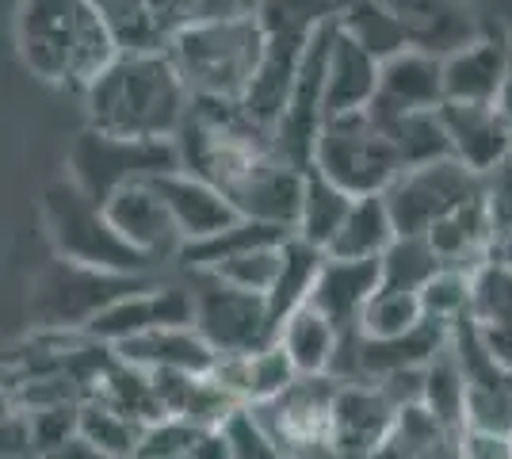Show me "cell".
<instances>
[{
	"instance_id": "obj_1",
	"label": "cell",
	"mask_w": 512,
	"mask_h": 459,
	"mask_svg": "<svg viewBox=\"0 0 512 459\" xmlns=\"http://www.w3.org/2000/svg\"><path fill=\"white\" fill-rule=\"evenodd\" d=\"M81 100L88 127L119 138H176L195 104L169 50H119Z\"/></svg>"
},
{
	"instance_id": "obj_2",
	"label": "cell",
	"mask_w": 512,
	"mask_h": 459,
	"mask_svg": "<svg viewBox=\"0 0 512 459\" xmlns=\"http://www.w3.org/2000/svg\"><path fill=\"white\" fill-rule=\"evenodd\" d=\"M16 50L31 77L85 96L119 54V43L92 0H20Z\"/></svg>"
},
{
	"instance_id": "obj_3",
	"label": "cell",
	"mask_w": 512,
	"mask_h": 459,
	"mask_svg": "<svg viewBox=\"0 0 512 459\" xmlns=\"http://www.w3.org/2000/svg\"><path fill=\"white\" fill-rule=\"evenodd\" d=\"M180 69L192 100L241 104L268 50V27L256 12L180 27L165 46Z\"/></svg>"
},
{
	"instance_id": "obj_4",
	"label": "cell",
	"mask_w": 512,
	"mask_h": 459,
	"mask_svg": "<svg viewBox=\"0 0 512 459\" xmlns=\"http://www.w3.org/2000/svg\"><path fill=\"white\" fill-rule=\"evenodd\" d=\"M310 165L329 180H337L352 196L386 192L398 176L406 173L402 153L390 138V127L375 108L329 115L318 134Z\"/></svg>"
},
{
	"instance_id": "obj_5",
	"label": "cell",
	"mask_w": 512,
	"mask_h": 459,
	"mask_svg": "<svg viewBox=\"0 0 512 459\" xmlns=\"http://www.w3.org/2000/svg\"><path fill=\"white\" fill-rule=\"evenodd\" d=\"M180 169L176 138H119L85 127L69 150V180L104 207L119 188Z\"/></svg>"
},
{
	"instance_id": "obj_6",
	"label": "cell",
	"mask_w": 512,
	"mask_h": 459,
	"mask_svg": "<svg viewBox=\"0 0 512 459\" xmlns=\"http://www.w3.org/2000/svg\"><path fill=\"white\" fill-rule=\"evenodd\" d=\"M337 387H341L337 375H299L279 398L245 410L283 459H337L333 452Z\"/></svg>"
},
{
	"instance_id": "obj_7",
	"label": "cell",
	"mask_w": 512,
	"mask_h": 459,
	"mask_svg": "<svg viewBox=\"0 0 512 459\" xmlns=\"http://www.w3.org/2000/svg\"><path fill=\"white\" fill-rule=\"evenodd\" d=\"M46 226H50L54 249L65 261L104 268V272H123V276L138 272L146 264V257L138 249H130L127 241L115 234L104 207L92 203L73 180L54 184L46 192Z\"/></svg>"
},
{
	"instance_id": "obj_8",
	"label": "cell",
	"mask_w": 512,
	"mask_h": 459,
	"mask_svg": "<svg viewBox=\"0 0 512 459\" xmlns=\"http://www.w3.org/2000/svg\"><path fill=\"white\" fill-rule=\"evenodd\" d=\"M195 276V329L211 341L218 356H237V352H256L276 341V318L268 295L241 291V287L218 280L203 268H192Z\"/></svg>"
},
{
	"instance_id": "obj_9",
	"label": "cell",
	"mask_w": 512,
	"mask_h": 459,
	"mask_svg": "<svg viewBox=\"0 0 512 459\" xmlns=\"http://www.w3.org/2000/svg\"><path fill=\"white\" fill-rule=\"evenodd\" d=\"M478 192H482V176L467 169L459 157H440L406 169L383 196L398 222V234H428L444 215H451L459 203L474 199Z\"/></svg>"
},
{
	"instance_id": "obj_10",
	"label": "cell",
	"mask_w": 512,
	"mask_h": 459,
	"mask_svg": "<svg viewBox=\"0 0 512 459\" xmlns=\"http://www.w3.org/2000/svg\"><path fill=\"white\" fill-rule=\"evenodd\" d=\"M402 402L379 379H344L333 402V452L337 459H371L398 433Z\"/></svg>"
},
{
	"instance_id": "obj_11",
	"label": "cell",
	"mask_w": 512,
	"mask_h": 459,
	"mask_svg": "<svg viewBox=\"0 0 512 459\" xmlns=\"http://www.w3.org/2000/svg\"><path fill=\"white\" fill-rule=\"evenodd\" d=\"M104 215L115 226V234L127 241L130 249H138L146 261L184 253V234L172 219L169 203L153 188V180H134L127 188H119L104 203Z\"/></svg>"
},
{
	"instance_id": "obj_12",
	"label": "cell",
	"mask_w": 512,
	"mask_h": 459,
	"mask_svg": "<svg viewBox=\"0 0 512 459\" xmlns=\"http://www.w3.org/2000/svg\"><path fill=\"white\" fill-rule=\"evenodd\" d=\"M161 326H195L192 291H180V287H134L127 295H119L115 303H107L88 322V337L119 345L127 337H138L146 329Z\"/></svg>"
},
{
	"instance_id": "obj_13",
	"label": "cell",
	"mask_w": 512,
	"mask_h": 459,
	"mask_svg": "<svg viewBox=\"0 0 512 459\" xmlns=\"http://www.w3.org/2000/svg\"><path fill=\"white\" fill-rule=\"evenodd\" d=\"M486 23V20H482ZM512 69V39L497 27H482L478 39L444 58V96L455 104H493Z\"/></svg>"
},
{
	"instance_id": "obj_14",
	"label": "cell",
	"mask_w": 512,
	"mask_h": 459,
	"mask_svg": "<svg viewBox=\"0 0 512 459\" xmlns=\"http://www.w3.org/2000/svg\"><path fill=\"white\" fill-rule=\"evenodd\" d=\"M153 188L169 203L172 219L184 234V249L218 238V234H226L230 226L241 222V211L230 203V196L222 188H214L211 180L188 173V169L153 176Z\"/></svg>"
},
{
	"instance_id": "obj_15",
	"label": "cell",
	"mask_w": 512,
	"mask_h": 459,
	"mask_svg": "<svg viewBox=\"0 0 512 459\" xmlns=\"http://www.w3.org/2000/svg\"><path fill=\"white\" fill-rule=\"evenodd\" d=\"M448 96H444V58L406 46L398 54H390L379 73V92H375V104L383 119L394 115H406V111H425L440 108Z\"/></svg>"
},
{
	"instance_id": "obj_16",
	"label": "cell",
	"mask_w": 512,
	"mask_h": 459,
	"mask_svg": "<svg viewBox=\"0 0 512 459\" xmlns=\"http://www.w3.org/2000/svg\"><path fill=\"white\" fill-rule=\"evenodd\" d=\"M394 12L406 23L409 46L448 58L459 46L482 35V12L467 0H390Z\"/></svg>"
},
{
	"instance_id": "obj_17",
	"label": "cell",
	"mask_w": 512,
	"mask_h": 459,
	"mask_svg": "<svg viewBox=\"0 0 512 459\" xmlns=\"http://www.w3.org/2000/svg\"><path fill=\"white\" fill-rule=\"evenodd\" d=\"M444 123H448L451 138V157H459L467 169L478 176H486L512 153V131L505 123V115L493 104H455L444 100Z\"/></svg>"
},
{
	"instance_id": "obj_18",
	"label": "cell",
	"mask_w": 512,
	"mask_h": 459,
	"mask_svg": "<svg viewBox=\"0 0 512 459\" xmlns=\"http://www.w3.org/2000/svg\"><path fill=\"white\" fill-rule=\"evenodd\" d=\"M115 356L127 364H138L146 372H192L207 375L218 364V352L195 326H161L146 329L138 337H127L115 345Z\"/></svg>"
},
{
	"instance_id": "obj_19",
	"label": "cell",
	"mask_w": 512,
	"mask_h": 459,
	"mask_svg": "<svg viewBox=\"0 0 512 459\" xmlns=\"http://www.w3.org/2000/svg\"><path fill=\"white\" fill-rule=\"evenodd\" d=\"M379 73H383V62L333 23L329 66H325V115L371 108L379 92Z\"/></svg>"
},
{
	"instance_id": "obj_20",
	"label": "cell",
	"mask_w": 512,
	"mask_h": 459,
	"mask_svg": "<svg viewBox=\"0 0 512 459\" xmlns=\"http://www.w3.org/2000/svg\"><path fill=\"white\" fill-rule=\"evenodd\" d=\"M470 326L478 333L482 349L512 372V268L493 257L474 272L470 287Z\"/></svg>"
},
{
	"instance_id": "obj_21",
	"label": "cell",
	"mask_w": 512,
	"mask_h": 459,
	"mask_svg": "<svg viewBox=\"0 0 512 459\" xmlns=\"http://www.w3.org/2000/svg\"><path fill=\"white\" fill-rule=\"evenodd\" d=\"M211 375L234 394L241 406H264V402L279 398V394L299 379V368L287 356V349L279 341H272V345H264V349L256 352L218 356Z\"/></svg>"
},
{
	"instance_id": "obj_22",
	"label": "cell",
	"mask_w": 512,
	"mask_h": 459,
	"mask_svg": "<svg viewBox=\"0 0 512 459\" xmlns=\"http://www.w3.org/2000/svg\"><path fill=\"white\" fill-rule=\"evenodd\" d=\"M306 43L310 39H299V35H268V50H264V62L256 69L253 85L245 92L241 108L245 115L268 127L276 134L279 119H283V108L291 100V88H295V77H299L302 54H306Z\"/></svg>"
},
{
	"instance_id": "obj_23",
	"label": "cell",
	"mask_w": 512,
	"mask_h": 459,
	"mask_svg": "<svg viewBox=\"0 0 512 459\" xmlns=\"http://www.w3.org/2000/svg\"><path fill=\"white\" fill-rule=\"evenodd\" d=\"M425 238L432 241L444 268H463V272H478L497 253V230H493L490 207H486L482 192L459 203L451 215H444Z\"/></svg>"
},
{
	"instance_id": "obj_24",
	"label": "cell",
	"mask_w": 512,
	"mask_h": 459,
	"mask_svg": "<svg viewBox=\"0 0 512 459\" xmlns=\"http://www.w3.org/2000/svg\"><path fill=\"white\" fill-rule=\"evenodd\" d=\"M344 333L348 329L337 326L318 303H302L279 322L276 341L295 360L299 375H333L344 345Z\"/></svg>"
},
{
	"instance_id": "obj_25",
	"label": "cell",
	"mask_w": 512,
	"mask_h": 459,
	"mask_svg": "<svg viewBox=\"0 0 512 459\" xmlns=\"http://www.w3.org/2000/svg\"><path fill=\"white\" fill-rule=\"evenodd\" d=\"M379 284H383V264L379 261H341V257H325L310 303H318L341 329H356L363 306L379 291Z\"/></svg>"
},
{
	"instance_id": "obj_26",
	"label": "cell",
	"mask_w": 512,
	"mask_h": 459,
	"mask_svg": "<svg viewBox=\"0 0 512 459\" xmlns=\"http://www.w3.org/2000/svg\"><path fill=\"white\" fill-rule=\"evenodd\" d=\"M394 241H398V222L390 215L383 192H375V196H356L348 219L341 222L337 238L325 253L341 261H379Z\"/></svg>"
},
{
	"instance_id": "obj_27",
	"label": "cell",
	"mask_w": 512,
	"mask_h": 459,
	"mask_svg": "<svg viewBox=\"0 0 512 459\" xmlns=\"http://www.w3.org/2000/svg\"><path fill=\"white\" fill-rule=\"evenodd\" d=\"M356 196L344 192L337 180H329L325 173H318L314 165L306 169V188H302V207H299V222H295V234L318 249H329L341 222L348 219Z\"/></svg>"
},
{
	"instance_id": "obj_28",
	"label": "cell",
	"mask_w": 512,
	"mask_h": 459,
	"mask_svg": "<svg viewBox=\"0 0 512 459\" xmlns=\"http://www.w3.org/2000/svg\"><path fill=\"white\" fill-rule=\"evenodd\" d=\"M337 27L344 35H352L363 50H371L379 62H386L390 54L409 46L406 23L394 12L390 0H344Z\"/></svg>"
},
{
	"instance_id": "obj_29",
	"label": "cell",
	"mask_w": 512,
	"mask_h": 459,
	"mask_svg": "<svg viewBox=\"0 0 512 459\" xmlns=\"http://www.w3.org/2000/svg\"><path fill=\"white\" fill-rule=\"evenodd\" d=\"M325 249L318 245H310V241H302L299 234H291L287 245H283V264H279V276L272 291H268V306H272V318H276V326L295 310V306L310 303V295H314V284H318L321 276V264H325Z\"/></svg>"
},
{
	"instance_id": "obj_30",
	"label": "cell",
	"mask_w": 512,
	"mask_h": 459,
	"mask_svg": "<svg viewBox=\"0 0 512 459\" xmlns=\"http://www.w3.org/2000/svg\"><path fill=\"white\" fill-rule=\"evenodd\" d=\"M425 318L428 310L421 291L379 284V291L363 306L356 329H360V337H367V341H394V337H406L413 329H421Z\"/></svg>"
},
{
	"instance_id": "obj_31",
	"label": "cell",
	"mask_w": 512,
	"mask_h": 459,
	"mask_svg": "<svg viewBox=\"0 0 512 459\" xmlns=\"http://www.w3.org/2000/svg\"><path fill=\"white\" fill-rule=\"evenodd\" d=\"M146 429L150 425L127 417L123 410H115L111 402L96 398V394H85V402H81V429L77 433L104 459H138Z\"/></svg>"
},
{
	"instance_id": "obj_32",
	"label": "cell",
	"mask_w": 512,
	"mask_h": 459,
	"mask_svg": "<svg viewBox=\"0 0 512 459\" xmlns=\"http://www.w3.org/2000/svg\"><path fill=\"white\" fill-rule=\"evenodd\" d=\"M421 402H425L428 410L440 417L448 429L467 433V372H463V360H459V352H455V341H448V345L425 364V391H421Z\"/></svg>"
},
{
	"instance_id": "obj_33",
	"label": "cell",
	"mask_w": 512,
	"mask_h": 459,
	"mask_svg": "<svg viewBox=\"0 0 512 459\" xmlns=\"http://www.w3.org/2000/svg\"><path fill=\"white\" fill-rule=\"evenodd\" d=\"M440 108H444V104H440ZM440 108L406 111V115L386 119L390 138H394V146L402 153V165H406V169L440 161V157H451L448 123H444V111Z\"/></svg>"
},
{
	"instance_id": "obj_34",
	"label": "cell",
	"mask_w": 512,
	"mask_h": 459,
	"mask_svg": "<svg viewBox=\"0 0 512 459\" xmlns=\"http://www.w3.org/2000/svg\"><path fill=\"white\" fill-rule=\"evenodd\" d=\"M111 27L119 50H165L169 31L157 16L153 0H92Z\"/></svg>"
},
{
	"instance_id": "obj_35",
	"label": "cell",
	"mask_w": 512,
	"mask_h": 459,
	"mask_svg": "<svg viewBox=\"0 0 512 459\" xmlns=\"http://www.w3.org/2000/svg\"><path fill=\"white\" fill-rule=\"evenodd\" d=\"M291 238V234H287ZM287 238L279 241H260V245H249V249H237L230 257H218L214 264H207L203 272H211L226 284L241 287V291H256V295H268L272 284L279 276V264H283V245Z\"/></svg>"
},
{
	"instance_id": "obj_36",
	"label": "cell",
	"mask_w": 512,
	"mask_h": 459,
	"mask_svg": "<svg viewBox=\"0 0 512 459\" xmlns=\"http://www.w3.org/2000/svg\"><path fill=\"white\" fill-rule=\"evenodd\" d=\"M344 0H260L256 16L268 35H299L310 39L318 27H329L341 16Z\"/></svg>"
},
{
	"instance_id": "obj_37",
	"label": "cell",
	"mask_w": 512,
	"mask_h": 459,
	"mask_svg": "<svg viewBox=\"0 0 512 459\" xmlns=\"http://www.w3.org/2000/svg\"><path fill=\"white\" fill-rule=\"evenodd\" d=\"M379 264H383V284L413 287V291H421L444 268L425 234H398V241L379 257Z\"/></svg>"
},
{
	"instance_id": "obj_38",
	"label": "cell",
	"mask_w": 512,
	"mask_h": 459,
	"mask_svg": "<svg viewBox=\"0 0 512 459\" xmlns=\"http://www.w3.org/2000/svg\"><path fill=\"white\" fill-rule=\"evenodd\" d=\"M470 287H474V272L463 268H440L425 287H421V299H425L428 318L436 322H463L470 314Z\"/></svg>"
},
{
	"instance_id": "obj_39",
	"label": "cell",
	"mask_w": 512,
	"mask_h": 459,
	"mask_svg": "<svg viewBox=\"0 0 512 459\" xmlns=\"http://www.w3.org/2000/svg\"><path fill=\"white\" fill-rule=\"evenodd\" d=\"M203 425H192L184 417H165L146 429L142 437V448H138V459H192L195 444L203 440Z\"/></svg>"
},
{
	"instance_id": "obj_40",
	"label": "cell",
	"mask_w": 512,
	"mask_h": 459,
	"mask_svg": "<svg viewBox=\"0 0 512 459\" xmlns=\"http://www.w3.org/2000/svg\"><path fill=\"white\" fill-rule=\"evenodd\" d=\"M157 16L165 23L169 39L188 27V23H203V20H222V16H234V12H245L241 0H153Z\"/></svg>"
},
{
	"instance_id": "obj_41",
	"label": "cell",
	"mask_w": 512,
	"mask_h": 459,
	"mask_svg": "<svg viewBox=\"0 0 512 459\" xmlns=\"http://www.w3.org/2000/svg\"><path fill=\"white\" fill-rule=\"evenodd\" d=\"M482 199L490 207L493 230H497V241H501L512 230V153L482 176Z\"/></svg>"
},
{
	"instance_id": "obj_42",
	"label": "cell",
	"mask_w": 512,
	"mask_h": 459,
	"mask_svg": "<svg viewBox=\"0 0 512 459\" xmlns=\"http://www.w3.org/2000/svg\"><path fill=\"white\" fill-rule=\"evenodd\" d=\"M478 12L490 27L505 31L512 39V0H478Z\"/></svg>"
},
{
	"instance_id": "obj_43",
	"label": "cell",
	"mask_w": 512,
	"mask_h": 459,
	"mask_svg": "<svg viewBox=\"0 0 512 459\" xmlns=\"http://www.w3.org/2000/svg\"><path fill=\"white\" fill-rule=\"evenodd\" d=\"M497 108H501V115H505V123H509V131H512V69H509V77H505L501 96H497Z\"/></svg>"
},
{
	"instance_id": "obj_44",
	"label": "cell",
	"mask_w": 512,
	"mask_h": 459,
	"mask_svg": "<svg viewBox=\"0 0 512 459\" xmlns=\"http://www.w3.org/2000/svg\"><path fill=\"white\" fill-rule=\"evenodd\" d=\"M493 257H497V261H505L512 268V230L501 241H497V253H493Z\"/></svg>"
},
{
	"instance_id": "obj_45",
	"label": "cell",
	"mask_w": 512,
	"mask_h": 459,
	"mask_svg": "<svg viewBox=\"0 0 512 459\" xmlns=\"http://www.w3.org/2000/svg\"><path fill=\"white\" fill-rule=\"evenodd\" d=\"M256 4H260V0H241V8H245V12H256Z\"/></svg>"
},
{
	"instance_id": "obj_46",
	"label": "cell",
	"mask_w": 512,
	"mask_h": 459,
	"mask_svg": "<svg viewBox=\"0 0 512 459\" xmlns=\"http://www.w3.org/2000/svg\"><path fill=\"white\" fill-rule=\"evenodd\" d=\"M509 456H512V433H509Z\"/></svg>"
},
{
	"instance_id": "obj_47",
	"label": "cell",
	"mask_w": 512,
	"mask_h": 459,
	"mask_svg": "<svg viewBox=\"0 0 512 459\" xmlns=\"http://www.w3.org/2000/svg\"><path fill=\"white\" fill-rule=\"evenodd\" d=\"M467 4H478V0H467Z\"/></svg>"
}]
</instances>
